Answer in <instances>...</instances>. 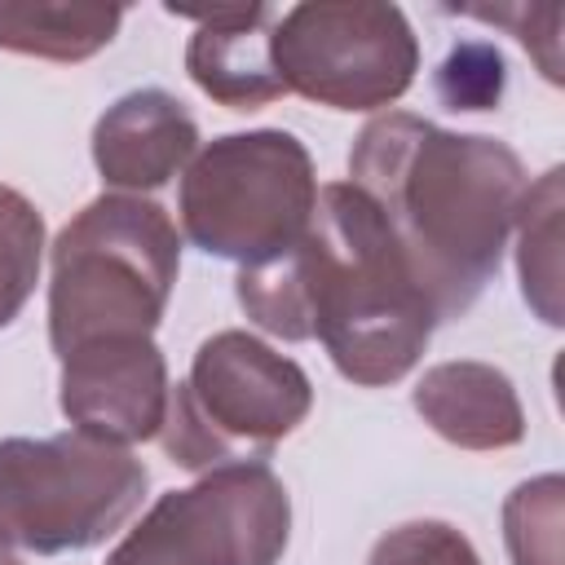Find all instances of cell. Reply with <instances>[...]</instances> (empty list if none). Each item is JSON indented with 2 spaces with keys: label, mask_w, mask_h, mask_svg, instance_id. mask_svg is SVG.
I'll return each mask as SVG.
<instances>
[{
  "label": "cell",
  "mask_w": 565,
  "mask_h": 565,
  "mask_svg": "<svg viewBox=\"0 0 565 565\" xmlns=\"http://www.w3.org/2000/svg\"><path fill=\"white\" fill-rule=\"evenodd\" d=\"M561 503L565 481L556 472L521 481L503 499V543L512 565H561Z\"/></svg>",
  "instance_id": "cell-16"
},
{
  "label": "cell",
  "mask_w": 565,
  "mask_h": 565,
  "mask_svg": "<svg viewBox=\"0 0 565 565\" xmlns=\"http://www.w3.org/2000/svg\"><path fill=\"white\" fill-rule=\"evenodd\" d=\"M40 265H44V216L22 190L0 185V331L35 296Z\"/></svg>",
  "instance_id": "cell-15"
},
{
  "label": "cell",
  "mask_w": 565,
  "mask_h": 565,
  "mask_svg": "<svg viewBox=\"0 0 565 565\" xmlns=\"http://www.w3.org/2000/svg\"><path fill=\"white\" fill-rule=\"evenodd\" d=\"M57 362H62L57 406L79 433L115 446H137L159 437L172 384L154 335L84 344Z\"/></svg>",
  "instance_id": "cell-9"
},
{
  "label": "cell",
  "mask_w": 565,
  "mask_h": 565,
  "mask_svg": "<svg viewBox=\"0 0 565 565\" xmlns=\"http://www.w3.org/2000/svg\"><path fill=\"white\" fill-rule=\"evenodd\" d=\"M318 203L313 159L282 128L225 132L181 172L177 212L185 238L238 269L278 260L300 243Z\"/></svg>",
  "instance_id": "cell-5"
},
{
  "label": "cell",
  "mask_w": 565,
  "mask_h": 565,
  "mask_svg": "<svg viewBox=\"0 0 565 565\" xmlns=\"http://www.w3.org/2000/svg\"><path fill=\"white\" fill-rule=\"evenodd\" d=\"M49 344L57 358L154 335L181 274V234L146 194H97L49 247Z\"/></svg>",
  "instance_id": "cell-3"
},
{
  "label": "cell",
  "mask_w": 565,
  "mask_h": 565,
  "mask_svg": "<svg viewBox=\"0 0 565 565\" xmlns=\"http://www.w3.org/2000/svg\"><path fill=\"white\" fill-rule=\"evenodd\" d=\"M512 230L521 296L547 327H561V168L525 185Z\"/></svg>",
  "instance_id": "cell-14"
},
{
  "label": "cell",
  "mask_w": 565,
  "mask_h": 565,
  "mask_svg": "<svg viewBox=\"0 0 565 565\" xmlns=\"http://www.w3.org/2000/svg\"><path fill=\"white\" fill-rule=\"evenodd\" d=\"M313 411V384L300 362L252 331H216L194 349L190 375L168 393L159 446L177 468L207 472L260 459Z\"/></svg>",
  "instance_id": "cell-4"
},
{
  "label": "cell",
  "mask_w": 565,
  "mask_h": 565,
  "mask_svg": "<svg viewBox=\"0 0 565 565\" xmlns=\"http://www.w3.org/2000/svg\"><path fill=\"white\" fill-rule=\"evenodd\" d=\"M415 415L459 450H512L525 441V411L512 380L490 362H437L411 388Z\"/></svg>",
  "instance_id": "cell-12"
},
{
  "label": "cell",
  "mask_w": 565,
  "mask_h": 565,
  "mask_svg": "<svg viewBox=\"0 0 565 565\" xmlns=\"http://www.w3.org/2000/svg\"><path fill=\"white\" fill-rule=\"evenodd\" d=\"M287 539L291 494L282 477L260 459H243L159 494L106 565H278Z\"/></svg>",
  "instance_id": "cell-7"
},
{
  "label": "cell",
  "mask_w": 565,
  "mask_h": 565,
  "mask_svg": "<svg viewBox=\"0 0 565 565\" xmlns=\"http://www.w3.org/2000/svg\"><path fill=\"white\" fill-rule=\"evenodd\" d=\"M508 84L503 53L490 40H463L437 66V97L446 110H494Z\"/></svg>",
  "instance_id": "cell-17"
},
{
  "label": "cell",
  "mask_w": 565,
  "mask_h": 565,
  "mask_svg": "<svg viewBox=\"0 0 565 565\" xmlns=\"http://www.w3.org/2000/svg\"><path fill=\"white\" fill-rule=\"evenodd\" d=\"M349 181L375 203L424 296L459 318L499 274L521 194V154L486 132H450L411 110L375 115L349 150Z\"/></svg>",
  "instance_id": "cell-2"
},
{
  "label": "cell",
  "mask_w": 565,
  "mask_h": 565,
  "mask_svg": "<svg viewBox=\"0 0 565 565\" xmlns=\"http://www.w3.org/2000/svg\"><path fill=\"white\" fill-rule=\"evenodd\" d=\"M119 22H124L119 4L0 0V49L44 62H84L115 40Z\"/></svg>",
  "instance_id": "cell-13"
},
{
  "label": "cell",
  "mask_w": 565,
  "mask_h": 565,
  "mask_svg": "<svg viewBox=\"0 0 565 565\" xmlns=\"http://www.w3.org/2000/svg\"><path fill=\"white\" fill-rule=\"evenodd\" d=\"M468 13L481 18V22H494V26H512L516 40L539 57L543 79H547V84H561V35H556V31L534 35V18L547 22V26L561 22V9H556V4H547L543 13H539V9H468Z\"/></svg>",
  "instance_id": "cell-19"
},
{
  "label": "cell",
  "mask_w": 565,
  "mask_h": 565,
  "mask_svg": "<svg viewBox=\"0 0 565 565\" xmlns=\"http://www.w3.org/2000/svg\"><path fill=\"white\" fill-rule=\"evenodd\" d=\"M0 565H22V561H18V556H13V547H9V543H4V539H0Z\"/></svg>",
  "instance_id": "cell-20"
},
{
  "label": "cell",
  "mask_w": 565,
  "mask_h": 565,
  "mask_svg": "<svg viewBox=\"0 0 565 565\" xmlns=\"http://www.w3.org/2000/svg\"><path fill=\"white\" fill-rule=\"evenodd\" d=\"M194 18V35L185 44V75L194 88L230 110H260L278 97H287L278 71H274V4H243V9H212V13H181Z\"/></svg>",
  "instance_id": "cell-11"
},
{
  "label": "cell",
  "mask_w": 565,
  "mask_h": 565,
  "mask_svg": "<svg viewBox=\"0 0 565 565\" xmlns=\"http://www.w3.org/2000/svg\"><path fill=\"white\" fill-rule=\"evenodd\" d=\"M199 154L194 115L163 88H132L115 97L93 124V168L115 194H146L168 185Z\"/></svg>",
  "instance_id": "cell-10"
},
{
  "label": "cell",
  "mask_w": 565,
  "mask_h": 565,
  "mask_svg": "<svg viewBox=\"0 0 565 565\" xmlns=\"http://www.w3.org/2000/svg\"><path fill=\"white\" fill-rule=\"evenodd\" d=\"M243 313L278 340H318L362 388L397 384L424 358L437 309L375 203L353 181L318 190L309 230L278 260L238 269Z\"/></svg>",
  "instance_id": "cell-1"
},
{
  "label": "cell",
  "mask_w": 565,
  "mask_h": 565,
  "mask_svg": "<svg viewBox=\"0 0 565 565\" xmlns=\"http://www.w3.org/2000/svg\"><path fill=\"white\" fill-rule=\"evenodd\" d=\"M274 71L287 93L327 110H384L419 71V40L397 4L318 0L274 22Z\"/></svg>",
  "instance_id": "cell-8"
},
{
  "label": "cell",
  "mask_w": 565,
  "mask_h": 565,
  "mask_svg": "<svg viewBox=\"0 0 565 565\" xmlns=\"http://www.w3.org/2000/svg\"><path fill=\"white\" fill-rule=\"evenodd\" d=\"M366 565H481L477 547L450 521H402L375 539Z\"/></svg>",
  "instance_id": "cell-18"
},
{
  "label": "cell",
  "mask_w": 565,
  "mask_h": 565,
  "mask_svg": "<svg viewBox=\"0 0 565 565\" xmlns=\"http://www.w3.org/2000/svg\"><path fill=\"white\" fill-rule=\"evenodd\" d=\"M150 468L79 428L0 441V539L35 556L106 543L146 499Z\"/></svg>",
  "instance_id": "cell-6"
}]
</instances>
